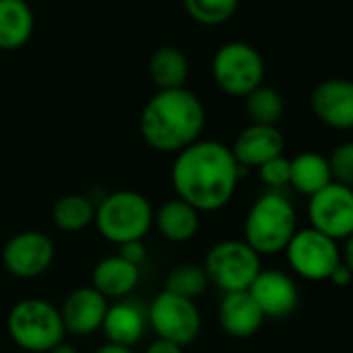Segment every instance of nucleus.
Segmentation results:
<instances>
[{
  "mask_svg": "<svg viewBox=\"0 0 353 353\" xmlns=\"http://www.w3.org/2000/svg\"><path fill=\"white\" fill-rule=\"evenodd\" d=\"M245 172L229 145L216 139H198L174 154L170 183L176 198L202 212L223 210L235 196Z\"/></svg>",
  "mask_w": 353,
  "mask_h": 353,
  "instance_id": "f257e3e1",
  "label": "nucleus"
},
{
  "mask_svg": "<svg viewBox=\"0 0 353 353\" xmlns=\"http://www.w3.org/2000/svg\"><path fill=\"white\" fill-rule=\"evenodd\" d=\"M206 127L204 102L188 88L156 92L141 108L139 133L156 152L179 154L202 139Z\"/></svg>",
  "mask_w": 353,
  "mask_h": 353,
  "instance_id": "f03ea898",
  "label": "nucleus"
},
{
  "mask_svg": "<svg viewBox=\"0 0 353 353\" xmlns=\"http://www.w3.org/2000/svg\"><path fill=\"white\" fill-rule=\"evenodd\" d=\"M297 231V212L281 192L262 194L243 221V241L262 258L285 252Z\"/></svg>",
  "mask_w": 353,
  "mask_h": 353,
  "instance_id": "7ed1b4c3",
  "label": "nucleus"
},
{
  "mask_svg": "<svg viewBox=\"0 0 353 353\" xmlns=\"http://www.w3.org/2000/svg\"><path fill=\"white\" fill-rule=\"evenodd\" d=\"M94 225L102 239L114 245L143 241L154 225V208L143 194L135 190H119L96 204Z\"/></svg>",
  "mask_w": 353,
  "mask_h": 353,
  "instance_id": "20e7f679",
  "label": "nucleus"
},
{
  "mask_svg": "<svg viewBox=\"0 0 353 353\" xmlns=\"http://www.w3.org/2000/svg\"><path fill=\"white\" fill-rule=\"evenodd\" d=\"M7 328L17 347L30 353H48L65 341L61 310L42 297L17 301L7 318Z\"/></svg>",
  "mask_w": 353,
  "mask_h": 353,
  "instance_id": "39448f33",
  "label": "nucleus"
},
{
  "mask_svg": "<svg viewBox=\"0 0 353 353\" xmlns=\"http://www.w3.org/2000/svg\"><path fill=\"white\" fill-rule=\"evenodd\" d=\"M210 73L221 92L233 98H245L264 83L266 65L252 44L227 42L214 52Z\"/></svg>",
  "mask_w": 353,
  "mask_h": 353,
  "instance_id": "423d86ee",
  "label": "nucleus"
},
{
  "mask_svg": "<svg viewBox=\"0 0 353 353\" xmlns=\"http://www.w3.org/2000/svg\"><path fill=\"white\" fill-rule=\"evenodd\" d=\"M202 266L210 285L223 293H237L252 287L262 270V258L243 239H225L208 250Z\"/></svg>",
  "mask_w": 353,
  "mask_h": 353,
  "instance_id": "0eeeda50",
  "label": "nucleus"
},
{
  "mask_svg": "<svg viewBox=\"0 0 353 353\" xmlns=\"http://www.w3.org/2000/svg\"><path fill=\"white\" fill-rule=\"evenodd\" d=\"M148 324L156 339L188 347L202 332V314L194 299L160 291L148 307Z\"/></svg>",
  "mask_w": 353,
  "mask_h": 353,
  "instance_id": "6e6552de",
  "label": "nucleus"
},
{
  "mask_svg": "<svg viewBox=\"0 0 353 353\" xmlns=\"http://www.w3.org/2000/svg\"><path fill=\"white\" fill-rule=\"evenodd\" d=\"M289 268L305 281H328L332 270L341 264L339 241L307 227L297 229L285 248Z\"/></svg>",
  "mask_w": 353,
  "mask_h": 353,
  "instance_id": "1a4fd4ad",
  "label": "nucleus"
},
{
  "mask_svg": "<svg viewBox=\"0 0 353 353\" xmlns=\"http://www.w3.org/2000/svg\"><path fill=\"white\" fill-rule=\"evenodd\" d=\"M307 219L312 229L334 241H345L353 235V190L332 181L310 198Z\"/></svg>",
  "mask_w": 353,
  "mask_h": 353,
  "instance_id": "9d476101",
  "label": "nucleus"
},
{
  "mask_svg": "<svg viewBox=\"0 0 353 353\" xmlns=\"http://www.w3.org/2000/svg\"><path fill=\"white\" fill-rule=\"evenodd\" d=\"M57 245L44 231L15 233L3 248V264L17 279H38L52 266Z\"/></svg>",
  "mask_w": 353,
  "mask_h": 353,
  "instance_id": "9b49d317",
  "label": "nucleus"
},
{
  "mask_svg": "<svg viewBox=\"0 0 353 353\" xmlns=\"http://www.w3.org/2000/svg\"><path fill=\"white\" fill-rule=\"evenodd\" d=\"M248 291L264 318L270 320L289 318L299 305V287L295 279L276 268H262Z\"/></svg>",
  "mask_w": 353,
  "mask_h": 353,
  "instance_id": "f8f14e48",
  "label": "nucleus"
},
{
  "mask_svg": "<svg viewBox=\"0 0 353 353\" xmlns=\"http://www.w3.org/2000/svg\"><path fill=\"white\" fill-rule=\"evenodd\" d=\"M310 106L316 119L334 129L351 131L353 129V81L351 79H324L310 94Z\"/></svg>",
  "mask_w": 353,
  "mask_h": 353,
  "instance_id": "ddd939ff",
  "label": "nucleus"
},
{
  "mask_svg": "<svg viewBox=\"0 0 353 353\" xmlns=\"http://www.w3.org/2000/svg\"><path fill=\"white\" fill-rule=\"evenodd\" d=\"M59 310H61V318H63L67 334L88 336L102 328V322L108 310V299L102 297L92 285L79 287L65 297Z\"/></svg>",
  "mask_w": 353,
  "mask_h": 353,
  "instance_id": "4468645a",
  "label": "nucleus"
},
{
  "mask_svg": "<svg viewBox=\"0 0 353 353\" xmlns=\"http://www.w3.org/2000/svg\"><path fill=\"white\" fill-rule=\"evenodd\" d=\"M231 152L239 166L243 168H258L264 162L283 156L285 152V135L279 127L270 125H248L235 137Z\"/></svg>",
  "mask_w": 353,
  "mask_h": 353,
  "instance_id": "2eb2a0df",
  "label": "nucleus"
},
{
  "mask_svg": "<svg viewBox=\"0 0 353 353\" xmlns=\"http://www.w3.org/2000/svg\"><path fill=\"white\" fill-rule=\"evenodd\" d=\"M264 320L266 318L250 295V291L223 293V299L219 303V324L223 332L231 339L254 336L262 328Z\"/></svg>",
  "mask_w": 353,
  "mask_h": 353,
  "instance_id": "dca6fc26",
  "label": "nucleus"
},
{
  "mask_svg": "<svg viewBox=\"0 0 353 353\" xmlns=\"http://www.w3.org/2000/svg\"><path fill=\"white\" fill-rule=\"evenodd\" d=\"M148 326V314L143 307L135 301L119 299L114 303H108L102 332L106 334V343L133 347L145 332Z\"/></svg>",
  "mask_w": 353,
  "mask_h": 353,
  "instance_id": "f3484780",
  "label": "nucleus"
},
{
  "mask_svg": "<svg viewBox=\"0 0 353 353\" xmlns=\"http://www.w3.org/2000/svg\"><path fill=\"white\" fill-rule=\"evenodd\" d=\"M139 266L123 260L119 254L102 258L92 270V287L106 299H125L139 285Z\"/></svg>",
  "mask_w": 353,
  "mask_h": 353,
  "instance_id": "a211bd4d",
  "label": "nucleus"
},
{
  "mask_svg": "<svg viewBox=\"0 0 353 353\" xmlns=\"http://www.w3.org/2000/svg\"><path fill=\"white\" fill-rule=\"evenodd\" d=\"M154 225L158 233L172 243L192 241L200 231V212L179 198H170L154 212Z\"/></svg>",
  "mask_w": 353,
  "mask_h": 353,
  "instance_id": "6ab92c4d",
  "label": "nucleus"
},
{
  "mask_svg": "<svg viewBox=\"0 0 353 353\" xmlns=\"http://www.w3.org/2000/svg\"><path fill=\"white\" fill-rule=\"evenodd\" d=\"M36 32V17L28 0H0V50H21Z\"/></svg>",
  "mask_w": 353,
  "mask_h": 353,
  "instance_id": "aec40b11",
  "label": "nucleus"
},
{
  "mask_svg": "<svg viewBox=\"0 0 353 353\" xmlns=\"http://www.w3.org/2000/svg\"><path fill=\"white\" fill-rule=\"evenodd\" d=\"M148 75L158 92L181 90L190 79V61L179 48L160 46L148 61Z\"/></svg>",
  "mask_w": 353,
  "mask_h": 353,
  "instance_id": "412c9836",
  "label": "nucleus"
},
{
  "mask_svg": "<svg viewBox=\"0 0 353 353\" xmlns=\"http://www.w3.org/2000/svg\"><path fill=\"white\" fill-rule=\"evenodd\" d=\"M332 183V172L328 158L320 152H301L291 158L289 185L301 196H316Z\"/></svg>",
  "mask_w": 353,
  "mask_h": 353,
  "instance_id": "4be33fe9",
  "label": "nucleus"
},
{
  "mask_svg": "<svg viewBox=\"0 0 353 353\" xmlns=\"http://www.w3.org/2000/svg\"><path fill=\"white\" fill-rule=\"evenodd\" d=\"M96 204L81 194H67L52 206V221L65 233H79L94 225Z\"/></svg>",
  "mask_w": 353,
  "mask_h": 353,
  "instance_id": "5701e85b",
  "label": "nucleus"
},
{
  "mask_svg": "<svg viewBox=\"0 0 353 353\" xmlns=\"http://www.w3.org/2000/svg\"><path fill=\"white\" fill-rule=\"evenodd\" d=\"M245 114L252 125H270L276 127L285 114V100L279 90L270 85H260L245 98Z\"/></svg>",
  "mask_w": 353,
  "mask_h": 353,
  "instance_id": "b1692460",
  "label": "nucleus"
},
{
  "mask_svg": "<svg viewBox=\"0 0 353 353\" xmlns=\"http://www.w3.org/2000/svg\"><path fill=\"white\" fill-rule=\"evenodd\" d=\"M208 285H210V281H208L206 270H204L202 264L183 262V264H176V266L166 274L164 291L196 301L202 293H206Z\"/></svg>",
  "mask_w": 353,
  "mask_h": 353,
  "instance_id": "393cba45",
  "label": "nucleus"
},
{
  "mask_svg": "<svg viewBox=\"0 0 353 353\" xmlns=\"http://www.w3.org/2000/svg\"><path fill=\"white\" fill-rule=\"evenodd\" d=\"M185 13L200 26H223L239 7V0H181Z\"/></svg>",
  "mask_w": 353,
  "mask_h": 353,
  "instance_id": "a878e982",
  "label": "nucleus"
},
{
  "mask_svg": "<svg viewBox=\"0 0 353 353\" xmlns=\"http://www.w3.org/2000/svg\"><path fill=\"white\" fill-rule=\"evenodd\" d=\"M332 181L353 190V139L339 143L328 156Z\"/></svg>",
  "mask_w": 353,
  "mask_h": 353,
  "instance_id": "bb28decb",
  "label": "nucleus"
},
{
  "mask_svg": "<svg viewBox=\"0 0 353 353\" xmlns=\"http://www.w3.org/2000/svg\"><path fill=\"white\" fill-rule=\"evenodd\" d=\"M258 174H260V181L266 188H270V192H279V190L289 185V179H291V158L276 156V158L264 162L262 166H258Z\"/></svg>",
  "mask_w": 353,
  "mask_h": 353,
  "instance_id": "cd10ccee",
  "label": "nucleus"
},
{
  "mask_svg": "<svg viewBox=\"0 0 353 353\" xmlns=\"http://www.w3.org/2000/svg\"><path fill=\"white\" fill-rule=\"evenodd\" d=\"M121 252L119 256L127 262H131L133 266H141V262L145 260V248H143V241H129L125 245H119Z\"/></svg>",
  "mask_w": 353,
  "mask_h": 353,
  "instance_id": "c85d7f7f",
  "label": "nucleus"
},
{
  "mask_svg": "<svg viewBox=\"0 0 353 353\" xmlns=\"http://www.w3.org/2000/svg\"><path fill=\"white\" fill-rule=\"evenodd\" d=\"M328 283H330L332 287L343 289V287H349V285L353 283V274H351V272H349V268L341 262V264L332 270V274L328 276Z\"/></svg>",
  "mask_w": 353,
  "mask_h": 353,
  "instance_id": "c756f323",
  "label": "nucleus"
},
{
  "mask_svg": "<svg viewBox=\"0 0 353 353\" xmlns=\"http://www.w3.org/2000/svg\"><path fill=\"white\" fill-rule=\"evenodd\" d=\"M143 353H185L181 345H174L170 341H164V339H154Z\"/></svg>",
  "mask_w": 353,
  "mask_h": 353,
  "instance_id": "7c9ffc66",
  "label": "nucleus"
},
{
  "mask_svg": "<svg viewBox=\"0 0 353 353\" xmlns=\"http://www.w3.org/2000/svg\"><path fill=\"white\" fill-rule=\"evenodd\" d=\"M341 262L349 268V272L353 274V235L347 237L343 241V250H341Z\"/></svg>",
  "mask_w": 353,
  "mask_h": 353,
  "instance_id": "2f4dec72",
  "label": "nucleus"
},
{
  "mask_svg": "<svg viewBox=\"0 0 353 353\" xmlns=\"http://www.w3.org/2000/svg\"><path fill=\"white\" fill-rule=\"evenodd\" d=\"M94 353H133V349L131 347H123V345H114V343H104Z\"/></svg>",
  "mask_w": 353,
  "mask_h": 353,
  "instance_id": "473e14b6",
  "label": "nucleus"
},
{
  "mask_svg": "<svg viewBox=\"0 0 353 353\" xmlns=\"http://www.w3.org/2000/svg\"><path fill=\"white\" fill-rule=\"evenodd\" d=\"M48 353H79V351H77L73 345H69V343L63 341L61 345H57V347H54L52 351H48Z\"/></svg>",
  "mask_w": 353,
  "mask_h": 353,
  "instance_id": "72a5a7b5",
  "label": "nucleus"
}]
</instances>
